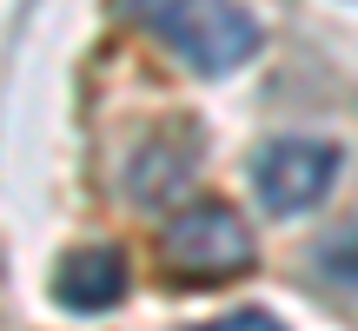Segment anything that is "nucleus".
Here are the masks:
<instances>
[{"instance_id":"obj_1","label":"nucleus","mask_w":358,"mask_h":331,"mask_svg":"<svg viewBox=\"0 0 358 331\" xmlns=\"http://www.w3.org/2000/svg\"><path fill=\"white\" fill-rule=\"evenodd\" d=\"M127 13L179 66H192L206 80L239 73L259 53V20L245 7H232V0H127Z\"/></svg>"},{"instance_id":"obj_2","label":"nucleus","mask_w":358,"mask_h":331,"mask_svg":"<svg viewBox=\"0 0 358 331\" xmlns=\"http://www.w3.org/2000/svg\"><path fill=\"white\" fill-rule=\"evenodd\" d=\"M159 258L179 285H232L252 272V232L226 199H192L179 205L159 232Z\"/></svg>"},{"instance_id":"obj_3","label":"nucleus","mask_w":358,"mask_h":331,"mask_svg":"<svg viewBox=\"0 0 358 331\" xmlns=\"http://www.w3.org/2000/svg\"><path fill=\"white\" fill-rule=\"evenodd\" d=\"M332 179H338V146L312 140V133H285V140H266L252 153V192L279 219L312 212V205L332 192Z\"/></svg>"},{"instance_id":"obj_4","label":"nucleus","mask_w":358,"mask_h":331,"mask_svg":"<svg viewBox=\"0 0 358 331\" xmlns=\"http://www.w3.org/2000/svg\"><path fill=\"white\" fill-rule=\"evenodd\" d=\"M133 272H127V252L120 245H73V252L53 265V298H60L66 311H80V318H93V311H113L120 298H127Z\"/></svg>"},{"instance_id":"obj_5","label":"nucleus","mask_w":358,"mask_h":331,"mask_svg":"<svg viewBox=\"0 0 358 331\" xmlns=\"http://www.w3.org/2000/svg\"><path fill=\"white\" fill-rule=\"evenodd\" d=\"M199 172V126H159L153 140L133 153V166H127V192L140 205H173L179 192H186V179Z\"/></svg>"},{"instance_id":"obj_6","label":"nucleus","mask_w":358,"mask_h":331,"mask_svg":"<svg viewBox=\"0 0 358 331\" xmlns=\"http://www.w3.org/2000/svg\"><path fill=\"white\" fill-rule=\"evenodd\" d=\"M312 279H319L325 292H338V298L358 305V226H338L332 239L312 245Z\"/></svg>"},{"instance_id":"obj_7","label":"nucleus","mask_w":358,"mask_h":331,"mask_svg":"<svg viewBox=\"0 0 358 331\" xmlns=\"http://www.w3.org/2000/svg\"><path fill=\"white\" fill-rule=\"evenodd\" d=\"M199 331H285L272 311H232V318H213V325H199Z\"/></svg>"}]
</instances>
